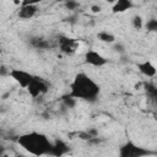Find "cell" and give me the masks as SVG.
<instances>
[{
  "instance_id": "cell-1",
  "label": "cell",
  "mask_w": 157,
  "mask_h": 157,
  "mask_svg": "<svg viewBox=\"0 0 157 157\" xmlns=\"http://www.w3.org/2000/svg\"><path fill=\"white\" fill-rule=\"evenodd\" d=\"M69 93L76 99L96 102L101 93V86L86 72H78L74 76L70 83Z\"/></svg>"
},
{
  "instance_id": "cell-2",
  "label": "cell",
  "mask_w": 157,
  "mask_h": 157,
  "mask_svg": "<svg viewBox=\"0 0 157 157\" xmlns=\"http://www.w3.org/2000/svg\"><path fill=\"white\" fill-rule=\"evenodd\" d=\"M17 144L33 156H49L53 148V142L48 136L38 131H29L20 135L17 137Z\"/></svg>"
},
{
  "instance_id": "cell-3",
  "label": "cell",
  "mask_w": 157,
  "mask_h": 157,
  "mask_svg": "<svg viewBox=\"0 0 157 157\" xmlns=\"http://www.w3.org/2000/svg\"><path fill=\"white\" fill-rule=\"evenodd\" d=\"M26 90L28 91V93H29V96L32 98H38V97L44 96L45 93H48V91H49V83L44 78L34 75L33 78H32V81H31V83L28 85V87Z\"/></svg>"
},
{
  "instance_id": "cell-4",
  "label": "cell",
  "mask_w": 157,
  "mask_h": 157,
  "mask_svg": "<svg viewBox=\"0 0 157 157\" xmlns=\"http://www.w3.org/2000/svg\"><path fill=\"white\" fill-rule=\"evenodd\" d=\"M147 155H151V152L148 150L137 146L132 141H126L119 148V156L120 157H144Z\"/></svg>"
},
{
  "instance_id": "cell-5",
  "label": "cell",
  "mask_w": 157,
  "mask_h": 157,
  "mask_svg": "<svg viewBox=\"0 0 157 157\" xmlns=\"http://www.w3.org/2000/svg\"><path fill=\"white\" fill-rule=\"evenodd\" d=\"M56 43H58L59 50L66 55H72L78 49V42L75 38L65 34H59L56 37Z\"/></svg>"
},
{
  "instance_id": "cell-6",
  "label": "cell",
  "mask_w": 157,
  "mask_h": 157,
  "mask_svg": "<svg viewBox=\"0 0 157 157\" xmlns=\"http://www.w3.org/2000/svg\"><path fill=\"white\" fill-rule=\"evenodd\" d=\"M9 76L16 83H18L22 88H27L34 75H32L28 71L22 70V69H9Z\"/></svg>"
},
{
  "instance_id": "cell-7",
  "label": "cell",
  "mask_w": 157,
  "mask_h": 157,
  "mask_svg": "<svg viewBox=\"0 0 157 157\" xmlns=\"http://www.w3.org/2000/svg\"><path fill=\"white\" fill-rule=\"evenodd\" d=\"M83 61L87 65H91V66H94V67H102L108 63V59H105L97 50L88 49V50H86V53L83 55Z\"/></svg>"
},
{
  "instance_id": "cell-8",
  "label": "cell",
  "mask_w": 157,
  "mask_h": 157,
  "mask_svg": "<svg viewBox=\"0 0 157 157\" xmlns=\"http://www.w3.org/2000/svg\"><path fill=\"white\" fill-rule=\"evenodd\" d=\"M38 11V5H20L17 10V16L21 20H29L33 18Z\"/></svg>"
},
{
  "instance_id": "cell-9",
  "label": "cell",
  "mask_w": 157,
  "mask_h": 157,
  "mask_svg": "<svg viewBox=\"0 0 157 157\" xmlns=\"http://www.w3.org/2000/svg\"><path fill=\"white\" fill-rule=\"evenodd\" d=\"M136 66H137V70L146 77H155L157 75V69L150 60L140 61L136 64Z\"/></svg>"
},
{
  "instance_id": "cell-10",
  "label": "cell",
  "mask_w": 157,
  "mask_h": 157,
  "mask_svg": "<svg viewBox=\"0 0 157 157\" xmlns=\"http://www.w3.org/2000/svg\"><path fill=\"white\" fill-rule=\"evenodd\" d=\"M70 147L67 146V144L60 139H56L55 141H53V148L50 152V156H55V157H60L64 156L69 152Z\"/></svg>"
},
{
  "instance_id": "cell-11",
  "label": "cell",
  "mask_w": 157,
  "mask_h": 157,
  "mask_svg": "<svg viewBox=\"0 0 157 157\" xmlns=\"http://www.w3.org/2000/svg\"><path fill=\"white\" fill-rule=\"evenodd\" d=\"M132 7H134L132 0H117L112 6V12L113 13H123Z\"/></svg>"
},
{
  "instance_id": "cell-12",
  "label": "cell",
  "mask_w": 157,
  "mask_h": 157,
  "mask_svg": "<svg viewBox=\"0 0 157 157\" xmlns=\"http://www.w3.org/2000/svg\"><path fill=\"white\" fill-rule=\"evenodd\" d=\"M29 44L34 48V49H40V50H47L52 47L50 40L43 38V37H33L29 40Z\"/></svg>"
},
{
  "instance_id": "cell-13",
  "label": "cell",
  "mask_w": 157,
  "mask_h": 157,
  "mask_svg": "<svg viewBox=\"0 0 157 157\" xmlns=\"http://www.w3.org/2000/svg\"><path fill=\"white\" fill-rule=\"evenodd\" d=\"M97 38H98V40H101V42H103V43H108V44L115 43V40H117L115 36H114L112 32L105 31V29L99 31V32L97 33Z\"/></svg>"
},
{
  "instance_id": "cell-14",
  "label": "cell",
  "mask_w": 157,
  "mask_h": 157,
  "mask_svg": "<svg viewBox=\"0 0 157 157\" xmlns=\"http://www.w3.org/2000/svg\"><path fill=\"white\" fill-rule=\"evenodd\" d=\"M60 99H61V103L64 104L65 108H74V107L76 105V103H77V99H76L74 96H71L70 93L61 96Z\"/></svg>"
},
{
  "instance_id": "cell-15",
  "label": "cell",
  "mask_w": 157,
  "mask_h": 157,
  "mask_svg": "<svg viewBox=\"0 0 157 157\" xmlns=\"http://www.w3.org/2000/svg\"><path fill=\"white\" fill-rule=\"evenodd\" d=\"M145 87H146V93L152 99V102L157 105V87L153 85H150V83H147Z\"/></svg>"
},
{
  "instance_id": "cell-16",
  "label": "cell",
  "mask_w": 157,
  "mask_h": 157,
  "mask_svg": "<svg viewBox=\"0 0 157 157\" xmlns=\"http://www.w3.org/2000/svg\"><path fill=\"white\" fill-rule=\"evenodd\" d=\"M145 27L147 29V32H151V33H157V18L156 17H151L146 21L145 23Z\"/></svg>"
},
{
  "instance_id": "cell-17",
  "label": "cell",
  "mask_w": 157,
  "mask_h": 157,
  "mask_svg": "<svg viewBox=\"0 0 157 157\" xmlns=\"http://www.w3.org/2000/svg\"><path fill=\"white\" fill-rule=\"evenodd\" d=\"M131 25H132V27H134L135 29L140 31V29H142V27H144V18H142L140 15H134V16L131 17Z\"/></svg>"
},
{
  "instance_id": "cell-18",
  "label": "cell",
  "mask_w": 157,
  "mask_h": 157,
  "mask_svg": "<svg viewBox=\"0 0 157 157\" xmlns=\"http://www.w3.org/2000/svg\"><path fill=\"white\" fill-rule=\"evenodd\" d=\"M64 6H65V9L70 10V11H74V10L80 7V2L77 0H66L64 2Z\"/></svg>"
},
{
  "instance_id": "cell-19",
  "label": "cell",
  "mask_w": 157,
  "mask_h": 157,
  "mask_svg": "<svg viewBox=\"0 0 157 157\" xmlns=\"http://www.w3.org/2000/svg\"><path fill=\"white\" fill-rule=\"evenodd\" d=\"M20 1H21V5H38L47 0H20Z\"/></svg>"
},
{
  "instance_id": "cell-20",
  "label": "cell",
  "mask_w": 157,
  "mask_h": 157,
  "mask_svg": "<svg viewBox=\"0 0 157 157\" xmlns=\"http://www.w3.org/2000/svg\"><path fill=\"white\" fill-rule=\"evenodd\" d=\"M91 11H92L93 13H99V12L102 11V7H101L99 5H92V6H91Z\"/></svg>"
},
{
  "instance_id": "cell-21",
  "label": "cell",
  "mask_w": 157,
  "mask_h": 157,
  "mask_svg": "<svg viewBox=\"0 0 157 157\" xmlns=\"http://www.w3.org/2000/svg\"><path fill=\"white\" fill-rule=\"evenodd\" d=\"M114 49H115L117 52H120V53H123V52H124V47H123V44H120V43L115 44V45H114Z\"/></svg>"
},
{
  "instance_id": "cell-22",
  "label": "cell",
  "mask_w": 157,
  "mask_h": 157,
  "mask_svg": "<svg viewBox=\"0 0 157 157\" xmlns=\"http://www.w3.org/2000/svg\"><path fill=\"white\" fill-rule=\"evenodd\" d=\"M105 1H107V2H109V4H114L117 0H105Z\"/></svg>"
},
{
  "instance_id": "cell-23",
  "label": "cell",
  "mask_w": 157,
  "mask_h": 157,
  "mask_svg": "<svg viewBox=\"0 0 157 157\" xmlns=\"http://www.w3.org/2000/svg\"><path fill=\"white\" fill-rule=\"evenodd\" d=\"M56 1H60V2H65L66 0H56Z\"/></svg>"
}]
</instances>
